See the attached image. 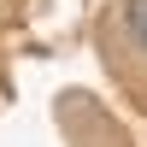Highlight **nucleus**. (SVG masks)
<instances>
[{"label":"nucleus","mask_w":147,"mask_h":147,"mask_svg":"<svg viewBox=\"0 0 147 147\" xmlns=\"http://www.w3.org/2000/svg\"><path fill=\"white\" fill-rule=\"evenodd\" d=\"M124 18H129V35L147 47V0H129V6H124Z\"/></svg>","instance_id":"1"}]
</instances>
